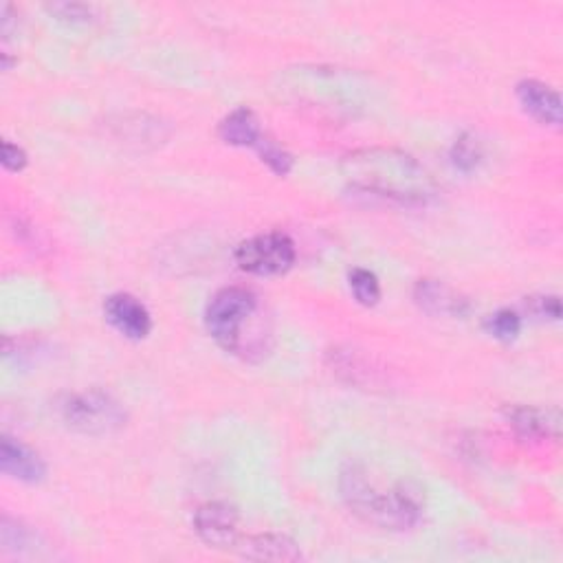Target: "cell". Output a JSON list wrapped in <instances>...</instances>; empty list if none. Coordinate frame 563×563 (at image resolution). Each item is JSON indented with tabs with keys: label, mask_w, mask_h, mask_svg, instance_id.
<instances>
[{
	"label": "cell",
	"mask_w": 563,
	"mask_h": 563,
	"mask_svg": "<svg viewBox=\"0 0 563 563\" xmlns=\"http://www.w3.org/2000/svg\"><path fill=\"white\" fill-rule=\"evenodd\" d=\"M416 304L429 315L445 317H464L472 309L466 298L455 293L451 287L442 285L438 279H421L414 289Z\"/></svg>",
	"instance_id": "cell-10"
},
{
	"label": "cell",
	"mask_w": 563,
	"mask_h": 563,
	"mask_svg": "<svg viewBox=\"0 0 563 563\" xmlns=\"http://www.w3.org/2000/svg\"><path fill=\"white\" fill-rule=\"evenodd\" d=\"M348 285L354 296V300L363 306H374L381 300V282L377 273H372L370 268L356 266L348 275Z\"/></svg>",
	"instance_id": "cell-14"
},
{
	"label": "cell",
	"mask_w": 563,
	"mask_h": 563,
	"mask_svg": "<svg viewBox=\"0 0 563 563\" xmlns=\"http://www.w3.org/2000/svg\"><path fill=\"white\" fill-rule=\"evenodd\" d=\"M242 556L255 559V561H298L302 559V552L298 543L277 533H264V535H253L247 539H240L236 548Z\"/></svg>",
	"instance_id": "cell-11"
},
{
	"label": "cell",
	"mask_w": 563,
	"mask_h": 563,
	"mask_svg": "<svg viewBox=\"0 0 563 563\" xmlns=\"http://www.w3.org/2000/svg\"><path fill=\"white\" fill-rule=\"evenodd\" d=\"M62 421L66 427L88 436L113 434L126 425V412L109 392L86 390L71 395L60 405Z\"/></svg>",
	"instance_id": "cell-4"
},
{
	"label": "cell",
	"mask_w": 563,
	"mask_h": 563,
	"mask_svg": "<svg viewBox=\"0 0 563 563\" xmlns=\"http://www.w3.org/2000/svg\"><path fill=\"white\" fill-rule=\"evenodd\" d=\"M528 304H530V311L537 317H543V320H550V322H559V317H561V304H559L556 296L530 298Z\"/></svg>",
	"instance_id": "cell-19"
},
{
	"label": "cell",
	"mask_w": 563,
	"mask_h": 563,
	"mask_svg": "<svg viewBox=\"0 0 563 563\" xmlns=\"http://www.w3.org/2000/svg\"><path fill=\"white\" fill-rule=\"evenodd\" d=\"M341 498L363 522L388 530L414 528L423 517V493L410 483L381 489L361 464H348L339 478Z\"/></svg>",
	"instance_id": "cell-2"
},
{
	"label": "cell",
	"mask_w": 563,
	"mask_h": 563,
	"mask_svg": "<svg viewBox=\"0 0 563 563\" xmlns=\"http://www.w3.org/2000/svg\"><path fill=\"white\" fill-rule=\"evenodd\" d=\"M506 421L517 434V438L526 442H541L554 436V423H550L548 414L528 405H511L506 408Z\"/></svg>",
	"instance_id": "cell-13"
},
{
	"label": "cell",
	"mask_w": 563,
	"mask_h": 563,
	"mask_svg": "<svg viewBox=\"0 0 563 563\" xmlns=\"http://www.w3.org/2000/svg\"><path fill=\"white\" fill-rule=\"evenodd\" d=\"M298 258L296 242L282 232L258 234L236 249V262L242 271L253 275H279L287 273Z\"/></svg>",
	"instance_id": "cell-5"
},
{
	"label": "cell",
	"mask_w": 563,
	"mask_h": 563,
	"mask_svg": "<svg viewBox=\"0 0 563 563\" xmlns=\"http://www.w3.org/2000/svg\"><path fill=\"white\" fill-rule=\"evenodd\" d=\"M218 135L225 143L238 148H255L258 141L264 137L255 113L247 107L232 111L218 126Z\"/></svg>",
	"instance_id": "cell-12"
},
{
	"label": "cell",
	"mask_w": 563,
	"mask_h": 563,
	"mask_svg": "<svg viewBox=\"0 0 563 563\" xmlns=\"http://www.w3.org/2000/svg\"><path fill=\"white\" fill-rule=\"evenodd\" d=\"M0 468H3L5 476L27 485L40 483L47 474L42 458L34 449L10 436H5L3 442H0Z\"/></svg>",
	"instance_id": "cell-9"
},
{
	"label": "cell",
	"mask_w": 563,
	"mask_h": 563,
	"mask_svg": "<svg viewBox=\"0 0 563 563\" xmlns=\"http://www.w3.org/2000/svg\"><path fill=\"white\" fill-rule=\"evenodd\" d=\"M449 157H451V163H453L455 170H460V172H474L480 165V161H483V143L478 141L476 135L462 133L453 141Z\"/></svg>",
	"instance_id": "cell-15"
},
{
	"label": "cell",
	"mask_w": 563,
	"mask_h": 563,
	"mask_svg": "<svg viewBox=\"0 0 563 563\" xmlns=\"http://www.w3.org/2000/svg\"><path fill=\"white\" fill-rule=\"evenodd\" d=\"M240 515L227 502H208L195 513V530L212 548H238Z\"/></svg>",
	"instance_id": "cell-6"
},
{
	"label": "cell",
	"mask_w": 563,
	"mask_h": 563,
	"mask_svg": "<svg viewBox=\"0 0 563 563\" xmlns=\"http://www.w3.org/2000/svg\"><path fill=\"white\" fill-rule=\"evenodd\" d=\"M107 322L128 339H146L152 330V315L141 300L130 293H115L104 302Z\"/></svg>",
	"instance_id": "cell-7"
},
{
	"label": "cell",
	"mask_w": 563,
	"mask_h": 563,
	"mask_svg": "<svg viewBox=\"0 0 563 563\" xmlns=\"http://www.w3.org/2000/svg\"><path fill=\"white\" fill-rule=\"evenodd\" d=\"M49 12L64 23H88L92 18V8L84 3H53Z\"/></svg>",
	"instance_id": "cell-18"
},
{
	"label": "cell",
	"mask_w": 563,
	"mask_h": 563,
	"mask_svg": "<svg viewBox=\"0 0 563 563\" xmlns=\"http://www.w3.org/2000/svg\"><path fill=\"white\" fill-rule=\"evenodd\" d=\"M258 154H260V159L275 172V174H279V176H287L289 172H291V167H293V157L282 148L279 143H275L268 135H264L260 141H258V146L253 148Z\"/></svg>",
	"instance_id": "cell-16"
},
{
	"label": "cell",
	"mask_w": 563,
	"mask_h": 563,
	"mask_svg": "<svg viewBox=\"0 0 563 563\" xmlns=\"http://www.w3.org/2000/svg\"><path fill=\"white\" fill-rule=\"evenodd\" d=\"M485 328L491 337L500 341H513L522 330V317L511 309H500L498 313L487 317Z\"/></svg>",
	"instance_id": "cell-17"
},
{
	"label": "cell",
	"mask_w": 563,
	"mask_h": 563,
	"mask_svg": "<svg viewBox=\"0 0 563 563\" xmlns=\"http://www.w3.org/2000/svg\"><path fill=\"white\" fill-rule=\"evenodd\" d=\"M522 109L543 126L561 124V98L554 88L539 79H522L515 86Z\"/></svg>",
	"instance_id": "cell-8"
},
{
	"label": "cell",
	"mask_w": 563,
	"mask_h": 563,
	"mask_svg": "<svg viewBox=\"0 0 563 563\" xmlns=\"http://www.w3.org/2000/svg\"><path fill=\"white\" fill-rule=\"evenodd\" d=\"M3 165L12 172H21L27 165V152L18 143H12L10 139H5L3 141Z\"/></svg>",
	"instance_id": "cell-20"
},
{
	"label": "cell",
	"mask_w": 563,
	"mask_h": 563,
	"mask_svg": "<svg viewBox=\"0 0 563 563\" xmlns=\"http://www.w3.org/2000/svg\"><path fill=\"white\" fill-rule=\"evenodd\" d=\"M258 298L253 291L245 287H227L214 293L205 309V326L210 337L232 354H242L251 359L255 350L264 352V343H260L253 335L258 320Z\"/></svg>",
	"instance_id": "cell-3"
},
{
	"label": "cell",
	"mask_w": 563,
	"mask_h": 563,
	"mask_svg": "<svg viewBox=\"0 0 563 563\" xmlns=\"http://www.w3.org/2000/svg\"><path fill=\"white\" fill-rule=\"evenodd\" d=\"M341 174L352 190L405 205H423L436 190L429 172L412 154L395 148L354 150L343 157Z\"/></svg>",
	"instance_id": "cell-1"
}]
</instances>
